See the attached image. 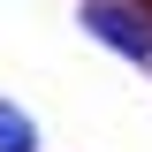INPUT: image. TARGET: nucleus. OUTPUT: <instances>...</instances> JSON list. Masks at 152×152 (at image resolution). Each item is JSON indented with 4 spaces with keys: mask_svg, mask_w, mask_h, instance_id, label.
I'll return each mask as SVG.
<instances>
[{
    "mask_svg": "<svg viewBox=\"0 0 152 152\" xmlns=\"http://www.w3.org/2000/svg\"><path fill=\"white\" fill-rule=\"evenodd\" d=\"M84 23H91L107 46L152 61V8H137V0H91V8H84Z\"/></svg>",
    "mask_w": 152,
    "mask_h": 152,
    "instance_id": "obj_1",
    "label": "nucleus"
},
{
    "mask_svg": "<svg viewBox=\"0 0 152 152\" xmlns=\"http://www.w3.org/2000/svg\"><path fill=\"white\" fill-rule=\"evenodd\" d=\"M0 152H38V129L23 107H0Z\"/></svg>",
    "mask_w": 152,
    "mask_h": 152,
    "instance_id": "obj_2",
    "label": "nucleus"
}]
</instances>
